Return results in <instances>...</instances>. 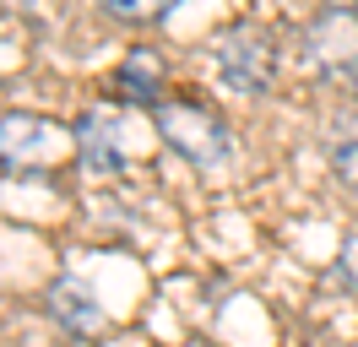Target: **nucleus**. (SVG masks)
Returning <instances> with one entry per match:
<instances>
[{"label": "nucleus", "instance_id": "1", "mask_svg": "<svg viewBox=\"0 0 358 347\" xmlns=\"http://www.w3.org/2000/svg\"><path fill=\"white\" fill-rule=\"evenodd\" d=\"M157 130H163V141L179 147V157H190V163H201V169H223L234 147H228V130L223 120L201 104H157Z\"/></svg>", "mask_w": 358, "mask_h": 347}, {"label": "nucleus", "instance_id": "2", "mask_svg": "<svg viewBox=\"0 0 358 347\" xmlns=\"http://www.w3.org/2000/svg\"><path fill=\"white\" fill-rule=\"evenodd\" d=\"M71 147H76V136H71L66 125L44 120V114H6V120H0V157L17 163V169L60 163Z\"/></svg>", "mask_w": 358, "mask_h": 347}, {"label": "nucleus", "instance_id": "3", "mask_svg": "<svg viewBox=\"0 0 358 347\" xmlns=\"http://www.w3.org/2000/svg\"><path fill=\"white\" fill-rule=\"evenodd\" d=\"M304 60H315V71H326L331 82L358 92V17L353 11H326L304 33Z\"/></svg>", "mask_w": 358, "mask_h": 347}, {"label": "nucleus", "instance_id": "4", "mask_svg": "<svg viewBox=\"0 0 358 347\" xmlns=\"http://www.w3.org/2000/svg\"><path fill=\"white\" fill-rule=\"evenodd\" d=\"M217 71H223V82L234 87V92H266L271 71H277V60H271V38L250 33V27L217 38Z\"/></svg>", "mask_w": 358, "mask_h": 347}, {"label": "nucleus", "instance_id": "5", "mask_svg": "<svg viewBox=\"0 0 358 347\" xmlns=\"http://www.w3.org/2000/svg\"><path fill=\"white\" fill-rule=\"evenodd\" d=\"M76 147L87 152L92 169L114 174V169H120V163L136 152L131 120H125V114H114V108H87V114L76 120Z\"/></svg>", "mask_w": 358, "mask_h": 347}, {"label": "nucleus", "instance_id": "6", "mask_svg": "<svg viewBox=\"0 0 358 347\" xmlns=\"http://www.w3.org/2000/svg\"><path fill=\"white\" fill-rule=\"evenodd\" d=\"M49 315L66 325V331H76V337L103 331V304H98V293H92L87 282H76V277H60L49 288Z\"/></svg>", "mask_w": 358, "mask_h": 347}, {"label": "nucleus", "instance_id": "7", "mask_svg": "<svg viewBox=\"0 0 358 347\" xmlns=\"http://www.w3.org/2000/svg\"><path fill=\"white\" fill-rule=\"evenodd\" d=\"M326 152H331L336 179L358 190V114H331V130H326Z\"/></svg>", "mask_w": 358, "mask_h": 347}, {"label": "nucleus", "instance_id": "8", "mask_svg": "<svg viewBox=\"0 0 358 347\" xmlns=\"http://www.w3.org/2000/svg\"><path fill=\"white\" fill-rule=\"evenodd\" d=\"M157 76H163V65H157V55H147V49H131V55L120 60V87L136 92V98H152Z\"/></svg>", "mask_w": 358, "mask_h": 347}, {"label": "nucleus", "instance_id": "9", "mask_svg": "<svg viewBox=\"0 0 358 347\" xmlns=\"http://www.w3.org/2000/svg\"><path fill=\"white\" fill-rule=\"evenodd\" d=\"M98 6L120 22H163L174 11V0H98Z\"/></svg>", "mask_w": 358, "mask_h": 347}, {"label": "nucleus", "instance_id": "10", "mask_svg": "<svg viewBox=\"0 0 358 347\" xmlns=\"http://www.w3.org/2000/svg\"><path fill=\"white\" fill-rule=\"evenodd\" d=\"M342 266H348V277L358 271V239H348V244H342Z\"/></svg>", "mask_w": 358, "mask_h": 347}, {"label": "nucleus", "instance_id": "11", "mask_svg": "<svg viewBox=\"0 0 358 347\" xmlns=\"http://www.w3.org/2000/svg\"><path fill=\"white\" fill-rule=\"evenodd\" d=\"M326 6H331V11H353L358 0H326Z\"/></svg>", "mask_w": 358, "mask_h": 347}, {"label": "nucleus", "instance_id": "12", "mask_svg": "<svg viewBox=\"0 0 358 347\" xmlns=\"http://www.w3.org/2000/svg\"><path fill=\"white\" fill-rule=\"evenodd\" d=\"M196 347H206V342H196Z\"/></svg>", "mask_w": 358, "mask_h": 347}]
</instances>
